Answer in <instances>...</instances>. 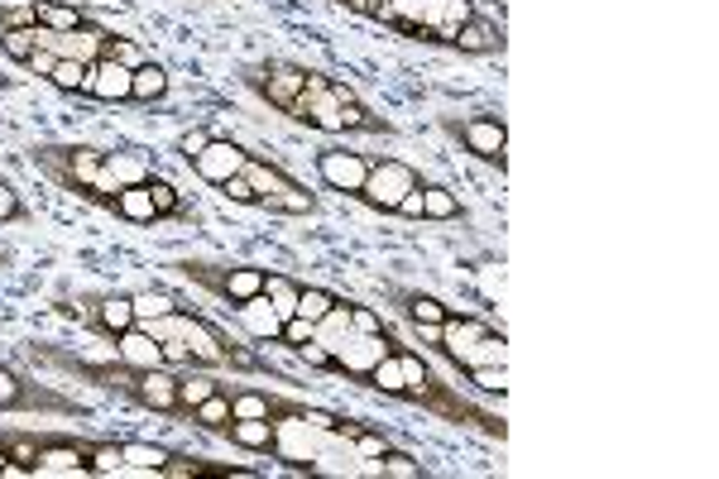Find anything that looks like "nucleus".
I'll return each mask as SVG.
<instances>
[{"label": "nucleus", "instance_id": "42", "mask_svg": "<svg viewBox=\"0 0 719 479\" xmlns=\"http://www.w3.org/2000/svg\"><path fill=\"white\" fill-rule=\"evenodd\" d=\"M101 58H110V62H125V68H135V62H144L149 53L130 39V35H106V43H101Z\"/></svg>", "mask_w": 719, "mask_h": 479}, {"label": "nucleus", "instance_id": "38", "mask_svg": "<svg viewBox=\"0 0 719 479\" xmlns=\"http://www.w3.org/2000/svg\"><path fill=\"white\" fill-rule=\"evenodd\" d=\"M456 379H466L475 393H485V398H499V403H504V393H508L504 364H466V370H456Z\"/></svg>", "mask_w": 719, "mask_h": 479}, {"label": "nucleus", "instance_id": "12", "mask_svg": "<svg viewBox=\"0 0 719 479\" xmlns=\"http://www.w3.org/2000/svg\"><path fill=\"white\" fill-rule=\"evenodd\" d=\"M379 293H383V302L404 316L408 326H422V322H431V326H441L446 316H456L460 307H451V302H441L437 293H422V287H404V283H379Z\"/></svg>", "mask_w": 719, "mask_h": 479}, {"label": "nucleus", "instance_id": "46", "mask_svg": "<svg viewBox=\"0 0 719 479\" xmlns=\"http://www.w3.org/2000/svg\"><path fill=\"white\" fill-rule=\"evenodd\" d=\"M350 331H356V335H375V331H383V316L375 307H365V302H350Z\"/></svg>", "mask_w": 719, "mask_h": 479}, {"label": "nucleus", "instance_id": "54", "mask_svg": "<svg viewBox=\"0 0 719 479\" xmlns=\"http://www.w3.org/2000/svg\"><path fill=\"white\" fill-rule=\"evenodd\" d=\"M0 268H10V254H0Z\"/></svg>", "mask_w": 719, "mask_h": 479}, {"label": "nucleus", "instance_id": "8", "mask_svg": "<svg viewBox=\"0 0 719 479\" xmlns=\"http://www.w3.org/2000/svg\"><path fill=\"white\" fill-rule=\"evenodd\" d=\"M446 139H456L460 149H466L470 158H479V164H489V168H508V125L504 116H494V110H479V116H441L437 120Z\"/></svg>", "mask_w": 719, "mask_h": 479}, {"label": "nucleus", "instance_id": "49", "mask_svg": "<svg viewBox=\"0 0 719 479\" xmlns=\"http://www.w3.org/2000/svg\"><path fill=\"white\" fill-rule=\"evenodd\" d=\"M393 216H404V221H422V183L412 187L404 202H398V212H393Z\"/></svg>", "mask_w": 719, "mask_h": 479}, {"label": "nucleus", "instance_id": "1", "mask_svg": "<svg viewBox=\"0 0 719 479\" xmlns=\"http://www.w3.org/2000/svg\"><path fill=\"white\" fill-rule=\"evenodd\" d=\"M25 350L39 364H48V370H62V374L91 383V389L120 398V403L178 422V370H135V364H125V360H87V355H72V350L48 345V341H35Z\"/></svg>", "mask_w": 719, "mask_h": 479}, {"label": "nucleus", "instance_id": "5", "mask_svg": "<svg viewBox=\"0 0 719 479\" xmlns=\"http://www.w3.org/2000/svg\"><path fill=\"white\" fill-rule=\"evenodd\" d=\"M58 316H68V322H77L87 335H96V341H116L120 331L135 326V302L130 293H116V287H82V293H58L54 297Z\"/></svg>", "mask_w": 719, "mask_h": 479}, {"label": "nucleus", "instance_id": "55", "mask_svg": "<svg viewBox=\"0 0 719 479\" xmlns=\"http://www.w3.org/2000/svg\"><path fill=\"white\" fill-rule=\"evenodd\" d=\"M72 6H77V0H72Z\"/></svg>", "mask_w": 719, "mask_h": 479}, {"label": "nucleus", "instance_id": "32", "mask_svg": "<svg viewBox=\"0 0 719 479\" xmlns=\"http://www.w3.org/2000/svg\"><path fill=\"white\" fill-rule=\"evenodd\" d=\"M356 389H370V393H383V398H393V403H404V370H398V355L389 350L379 364H370V370L360 374Z\"/></svg>", "mask_w": 719, "mask_h": 479}, {"label": "nucleus", "instance_id": "30", "mask_svg": "<svg viewBox=\"0 0 719 479\" xmlns=\"http://www.w3.org/2000/svg\"><path fill=\"white\" fill-rule=\"evenodd\" d=\"M178 451V446H154V441H120V460H125V475H158L164 460Z\"/></svg>", "mask_w": 719, "mask_h": 479}, {"label": "nucleus", "instance_id": "43", "mask_svg": "<svg viewBox=\"0 0 719 479\" xmlns=\"http://www.w3.org/2000/svg\"><path fill=\"white\" fill-rule=\"evenodd\" d=\"M39 25L35 0H0V29H29Z\"/></svg>", "mask_w": 719, "mask_h": 479}, {"label": "nucleus", "instance_id": "37", "mask_svg": "<svg viewBox=\"0 0 719 479\" xmlns=\"http://www.w3.org/2000/svg\"><path fill=\"white\" fill-rule=\"evenodd\" d=\"M87 82H91V62H77V58H58V68L48 72V87L62 96H87Z\"/></svg>", "mask_w": 719, "mask_h": 479}, {"label": "nucleus", "instance_id": "22", "mask_svg": "<svg viewBox=\"0 0 719 479\" xmlns=\"http://www.w3.org/2000/svg\"><path fill=\"white\" fill-rule=\"evenodd\" d=\"M168 96V68L154 58H144L130 68V106H154Z\"/></svg>", "mask_w": 719, "mask_h": 479}, {"label": "nucleus", "instance_id": "6", "mask_svg": "<svg viewBox=\"0 0 719 479\" xmlns=\"http://www.w3.org/2000/svg\"><path fill=\"white\" fill-rule=\"evenodd\" d=\"M168 268H178L187 283L206 287V293L216 302H226L231 312L264 293V268H254V264H221V260H192L187 254V260H173Z\"/></svg>", "mask_w": 719, "mask_h": 479}, {"label": "nucleus", "instance_id": "33", "mask_svg": "<svg viewBox=\"0 0 719 479\" xmlns=\"http://www.w3.org/2000/svg\"><path fill=\"white\" fill-rule=\"evenodd\" d=\"M260 212H274V216H317V212H322V197H317V192H308L302 183H293V187L274 192V197H264Z\"/></svg>", "mask_w": 719, "mask_h": 479}, {"label": "nucleus", "instance_id": "24", "mask_svg": "<svg viewBox=\"0 0 719 479\" xmlns=\"http://www.w3.org/2000/svg\"><path fill=\"white\" fill-rule=\"evenodd\" d=\"M240 173H245V178L254 183V192H260V206H264V197H274V192H283V187H293V183H298L283 164H274V158H264V154H250V158H245V168H240Z\"/></svg>", "mask_w": 719, "mask_h": 479}, {"label": "nucleus", "instance_id": "50", "mask_svg": "<svg viewBox=\"0 0 719 479\" xmlns=\"http://www.w3.org/2000/svg\"><path fill=\"white\" fill-rule=\"evenodd\" d=\"M77 6H82L87 14H96V10H130L135 0H77Z\"/></svg>", "mask_w": 719, "mask_h": 479}, {"label": "nucleus", "instance_id": "13", "mask_svg": "<svg viewBox=\"0 0 719 479\" xmlns=\"http://www.w3.org/2000/svg\"><path fill=\"white\" fill-rule=\"evenodd\" d=\"M327 91H331V101L341 106V130H346V135H383V139L398 135V125L383 120V116H375V110L360 101V91L350 87V82H341V77H331Z\"/></svg>", "mask_w": 719, "mask_h": 479}, {"label": "nucleus", "instance_id": "26", "mask_svg": "<svg viewBox=\"0 0 719 479\" xmlns=\"http://www.w3.org/2000/svg\"><path fill=\"white\" fill-rule=\"evenodd\" d=\"M298 293H302V278L283 274V268H264V302L274 307L279 322L298 316Z\"/></svg>", "mask_w": 719, "mask_h": 479}, {"label": "nucleus", "instance_id": "27", "mask_svg": "<svg viewBox=\"0 0 719 479\" xmlns=\"http://www.w3.org/2000/svg\"><path fill=\"white\" fill-rule=\"evenodd\" d=\"M422 221L431 226H446V221H466V206L446 183H427L422 178Z\"/></svg>", "mask_w": 719, "mask_h": 479}, {"label": "nucleus", "instance_id": "29", "mask_svg": "<svg viewBox=\"0 0 719 479\" xmlns=\"http://www.w3.org/2000/svg\"><path fill=\"white\" fill-rule=\"evenodd\" d=\"M106 173L120 187H135V183H144L154 173V158L144 149H106Z\"/></svg>", "mask_w": 719, "mask_h": 479}, {"label": "nucleus", "instance_id": "9", "mask_svg": "<svg viewBox=\"0 0 719 479\" xmlns=\"http://www.w3.org/2000/svg\"><path fill=\"white\" fill-rule=\"evenodd\" d=\"M418 183H422V173L412 168V164H404V158H393V154H375L370 158V178H365V187L350 202L370 206L375 216H393L398 202H404Z\"/></svg>", "mask_w": 719, "mask_h": 479}, {"label": "nucleus", "instance_id": "31", "mask_svg": "<svg viewBox=\"0 0 719 479\" xmlns=\"http://www.w3.org/2000/svg\"><path fill=\"white\" fill-rule=\"evenodd\" d=\"M235 322L250 331V341H274V345H279V326H283V322L274 316V307L264 302V293L250 297L245 307H235Z\"/></svg>", "mask_w": 719, "mask_h": 479}, {"label": "nucleus", "instance_id": "3", "mask_svg": "<svg viewBox=\"0 0 719 479\" xmlns=\"http://www.w3.org/2000/svg\"><path fill=\"white\" fill-rule=\"evenodd\" d=\"M393 355H398V370H404V403L422 408V412H431V418H441L451 427H470V431H479V437H489V441H508V422L499 418V412L479 408L475 398H466L456 389V383H446L412 345L393 341Z\"/></svg>", "mask_w": 719, "mask_h": 479}, {"label": "nucleus", "instance_id": "16", "mask_svg": "<svg viewBox=\"0 0 719 479\" xmlns=\"http://www.w3.org/2000/svg\"><path fill=\"white\" fill-rule=\"evenodd\" d=\"M221 437H226L231 446H240V451H250V456H274L283 427H274L269 418H231L226 427H221Z\"/></svg>", "mask_w": 719, "mask_h": 479}, {"label": "nucleus", "instance_id": "51", "mask_svg": "<svg viewBox=\"0 0 719 479\" xmlns=\"http://www.w3.org/2000/svg\"><path fill=\"white\" fill-rule=\"evenodd\" d=\"M0 475H25V470L14 466V460H10V451H6V446H0Z\"/></svg>", "mask_w": 719, "mask_h": 479}, {"label": "nucleus", "instance_id": "53", "mask_svg": "<svg viewBox=\"0 0 719 479\" xmlns=\"http://www.w3.org/2000/svg\"><path fill=\"white\" fill-rule=\"evenodd\" d=\"M14 87V77H0V91H10Z\"/></svg>", "mask_w": 719, "mask_h": 479}, {"label": "nucleus", "instance_id": "35", "mask_svg": "<svg viewBox=\"0 0 719 479\" xmlns=\"http://www.w3.org/2000/svg\"><path fill=\"white\" fill-rule=\"evenodd\" d=\"M216 370H178V422L187 418V408H197L202 398L216 393Z\"/></svg>", "mask_w": 719, "mask_h": 479}, {"label": "nucleus", "instance_id": "15", "mask_svg": "<svg viewBox=\"0 0 719 479\" xmlns=\"http://www.w3.org/2000/svg\"><path fill=\"white\" fill-rule=\"evenodd\" d=\"M504 48H508L504 20H485V14H470L451 35V53H466V58H494V53H504Z\"/></svg>", "mask_w": 719, "mask_h": 479}, {"label": "nucleus", "instance_id": "41", "mask_svg": "<svg viewBox=\"0 0 719 479\" xmlns=\"http://www.w3.org/2000/svg\"><path fill=\"white\" fill-rule=\"evenodd\" d=\"M0 226H29V206L10 178H0Z\"/></svg>", "mask_w": 719, "mask_h": 479}, {"label": "nucleus", "instance_id": "45", "mask_svg": "<svg viewBox=\"0 0 719 479\" xmlns=\"http://www.w3.org/2000/svg\"><path fill=\"white\" fill-rule=\"evenodd\" d=\"M216 192H221L226 202H235V206H260V192H254V183L245 178V173H235V178H226Z\"/></svg>", "mask_w": 719, "mask_h": 479}, {"label": "nucleus", "instance_id": "34", "mask_svg": "<svg viewBox=\"0 0 719 479\" xmlns=\"http://www.w3.org/2000/svg\"><path fill=\"white\" fill-rule=\"evenodd\" d=\"M235 418V412H231V403H226V393H212V398H202V403L197 408H187V427H197V431H206V437H221V427H226Z\"/></svg>", "mask_w": 719, "mask_h": 479}, {"label": "nucleus", "instance_id": "44", "mask_svg": "<svg viewBox=\"0 0 719 479\" xmlns=\"http://www.w3.org/2000/svg\"><path fill=\"white\" fill-rule=\"evenodd\" d=\"M206 144H212V125H192V130H183L178 139H173V154H178L183 164H192V158H197Z\"/></svg>", "mask_w": 719, "mask_h": 479}, {"label": "nucleus", "instance_id": "52", "mask_svg": "<svg viewBox=\"0 0 719 479\" xmlns=\"http://www.w3.org/2000/svg\"><path fill=\"white\" fill-rule=\"evenodd\" d=\"M489 6H494V10H499V20H504V10H508V0H489Z\"/></svg>", "mask_w": 719, "mask_h": 479}, {"label": "nucleus", "instance_id": "47", "mask_svg": "<svg viewBox=\"0 0 719 479\" xmlns=\"http://www.w3.org/2000/svg\"><path fill=\"white\" fill-rule=\"evenodd\" d=\"M58 68V53L54 48H35V53H29V62H25V72L29 77H39V82H48V72Z\"/></svg>", "mask_w": 719, "mask_h": 479}, {"label": "nucleus", "instance_id": "25", "mask_svg": "<svg viewBox=\"0 0 719 479\" xmlns=\"http://www.w3.org/2000/svg\"><path fill=\"white\" fill-rule=\"evenodd\" d=\"M35 14H39L43 29H54V35H72V29L96 25L82 6H72V0H35Z\"/></svg>", "mask_w": 719, "mask_h": 479}, {"label": "nucleus", "instance_id": "48", "mask_svg": "<svg viewBox=\"0 0 719 479\" xmlns=\"http://www.w3.org/2000/svg\"><path fill=\"white\" fill-rule=\"evenodd\" d=\"M331 6H341V10H350V14H360V20H383V0H331Z\"/></svg>", "mask_w": 719, "mask_h": 479}, {"label": "nucleus", "instance_id": "23", "mask_svg": "<svg viewBox=\"0 0 719 479\" xmlns=\"http://www.w3.org/2000/svg\"><path fill=\"white\" fill-rule=\"evenodd\" d=\"M106 212L116 216V221H125V226H158L154 202H149V192H144V183H135V187H120L116 197H110Z\"/></svg>", "mask_w": 719, "mask_h": 479}, {"label": "nucleus", "instance_id": "21", "mask_svg": "<svg viewBox=\"0 0 719 479\" xmlns=\"http://www.w3.org/2000/svg\"><path fill=\"white\" fill-rule=\"evenodd\" d=\"M158 475H164V479H197V475L226 479V475H250V466H226V460H206V456H192V451H173Z\"/></svg>", "mask_w": 719, "mask_h": 479}, {"label": "nucleus", "instance_id": "7", "mask_svg": "<svg viewBox=\"0 0 719 479\" xmlns=\"http://www.w3.org/2000/svg\"><path fill=\"white\" fill-rule=\"evenodd\" d=\"M0 412H35V418H91L87 403L48 389L35 374L14 370V364L0 360Z\"/></svg>", "mask_w": 719, "mask_h": 479}, {"label": "nucleus", "instance_id": "28", "mask_svg": "<svg viewBox=\"0 0 719 479\" xmlns=\"http://www.w3.org/2000/svg\"><path fill=\"white\" fill-rule=\"evenodd\" d=\"M130 302H135V322H158V316L178 312L187 297L173 293V287H164V283H149V287H139V293H130Z\"/></svg>", "mask_w": 719, "mask_h": 479}, {"label": "nucleus", "instance_id": "40", "mask_svg": "<svg viewBox=\"0 0 719 479\" xmlns=\"http://www.w3.org/2000/svg\"><path fill=\"white\" fill-rule=\"evenodd\" d=\"M336 307V293L331 287H312V283H302V293H298V316L302 322H322V316Z\"/></svg>", "mask_w": 719, "mask_h": 479}, {"label": "nucleus", "instance_id": "10", "mask_svg": "<svg viewBox=\"0 0 719 479\" xmlns=\"http://www.w3.org/2000/svg\"><path fill=\"white\" fill-rule=\"evenodd\" d=\"M308 72L312 68H302V62L293 58H260V62H245L240 68V82H245V91H254L269 110H283L293 106V96L308 87Z\"/></svg>", "mask_w": 719, "mask_h": 479}, {"label": "nucleus", "instance_id": "11", "mask_svg": "<svg viewBox=\"0 0 719 479\" xmlns=\"http://www.w3.org/2000/svg\"><path fill=\"white\" fill-rule=\"evenodd\" d=\"M370 158L375 154H360V149H346V144H327V149L312 154V168H317V183L327 192H341V197H356L370 178Z\"/></svg>", "mask_w": 719, "mask_h": 479}, {"label": "nucleus", "instance_id": "4", "mask_svg": "<svg viewBox=\"0 0 719 479\" xmlns=\"http://www.w3.org/2000/svg\"><path fill=\"white\" fill-rule=\"evenodd\" d=\"M29 164L48 173L68 197L87 202V206H110V197L120 192V183L106 173V149L101 144H82V139H43L29 144Z\"/></svg>", "mask_w": 719, "mask_h": 479}, {"label": "nucleus", "instance_id": "2", "mask_svg": "<svg viewBox=\"0 0 719 479\" xmlns=\"http://www.w3.org/2000/svg\"><path fill=\"white\" fill-rule=\"evenodd\" d=\"M139 326H149L158 341H164V335H183V345L192 350V364H197V370H231V374H254V379H274V383L298 389L293 374L274 370V364L260 360L250 345H240L231 331H221L216 322H206L192 302H183V307L168 312V316H158V322H139Z\"/></svg>", "mask_w": 719, "mask_h": 479}, {"label": "nucleus", "instance_id": "17", "mask_svg": "<svg viewBox=\"0 0 719 479\" xmlns=\"http://www.w3.org/2000/svg\"><path fill=\"white\" fill-rule=\"evenodd\" d=\"M116 360H125V364H135V370H168L164 364V345H158V335L149 331V326H130V331H120L116 341Z\"/></svg>", "mask_w": 719, "mask_h": 479}, {"label": "nucleus", "instance_id": "20", "mask_svg": "<svg viewBox=\"0 0 719 479\" xmlns=\"http://www.w3.org/2000/svg\"><path fill=\"white\" fill-rule=\"evenodd\" d=\"M331 441H346L350 451H356L360 460H375L383 446H389L393 437L389 431H379V427H370V422H360V418H346L341 412V422H336V431H331Z\"/></svg>", "mask_w": 719, "mask_h": 479}, {"label": "nucleus", "instance_id": "36", "mask_svg": "<svg viewBox=\"0 0 719 479\" xmlns=\"http://www.w3.org/2000/svg\"><path fill=\"white\" fill-rule=\"evenodd\" d=\"M375 460H379V475H383V479H427V475H431L418 456H412V451H398L393 441L383 446Z\"/></svg>", "mask_w": 719, "mask_h": 479}, {"label": "nucleus", "instance_id": "14", "mask_svg": "<svg viewBox=\"0 0 719 479\" xmlns=\"http://www.w3.org/2000/svg\"><path fill=\"white\" fill-rule=\"evenodd\" d=\"M245 158H250V149L240 139H226V135H212V144H206V149L192 158V173H197L202 183H212V187H221L226 178H235L240 168H245Z\"/></svg>", "mask_w": 719, "mask_h": 479}, {"label": "nucleus", "instance_id": "39", "mask_svg": "<svg viewBox=\"0 0 719 479\" xmlns=\"http://www.w3.org/2000/svg\"><path fill=\"white\" fill-rule=\"evenodd\" d=\"M39 48V25H29V29H0V53H6L10 62H29V53Z\"/></svg>", "mask_w": 719, "mask_h": 479}, {"label": "nucleus", "instance_id": "18", "mask_svg": "<svg viewBox=\"0 0 719 479\" xmlns=\"http://www.w3.org/2000/svg\"><path fill=\"white\" fill-rule=\"evenodd\" d=\"M87 96L91 101H106V106H130V68H125V62H110V58H96Z\"/></svg>", "mask_w": 719, "mask_h": 479}, {"label": "nucleus", "instance_id": "19", "mask_svg": "<svg viewBox=\"0 0 719 479\" xmlns=\"http://www.w3.org/2000/svg\"><path fill=\"white\" fill-rule=\"evenodd\" d=\"M144 192H149V202H154V216H158V221H178V226H197V221H202L197 206H192V202H187L183 192L173 187L168 178H158V173H149V178H144Z\"/></svg>", "mask_w": 719, "mask_h": 479}]
</instances>
